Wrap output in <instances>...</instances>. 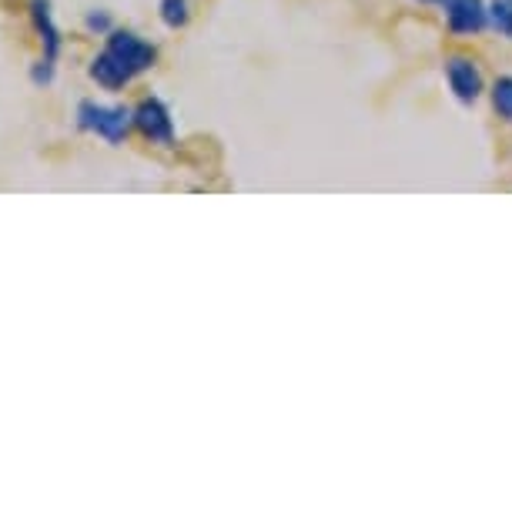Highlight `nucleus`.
<instances>
[{
  "label": "nucleus",
  "instance_id": "nucleus-1",
  "mask_svg": "<svg viewBox=\"0 0 512 512\" xmlns=\"http://www.w3.org/2000/svg\"><path fill=\"white\" fill-rule=\"evenodd\" d=\"M154 61H158L154 44L141 41L134 31H111L108 47L94 57L91 77L101 84L104 91H121L124 84H131L138 74L151 71Z\"/></svg>",
  "mask_w": 512,
  "mask_h": 512
},
{
  "label": "nucleus",
  "instance_id": "nucleus-2",
  "mask_svg": "<svg viewBox=\"0 0 512 512\" xmlns=\"http://www.w3.org/2000/svg\"><path fill=\"white\" fill-rule=\"evenodd\" d=\"M77 128L98 134V138H104L108 144H118L128 138V131L134 128V111L121 108V104L81 101L77 104Z\"/></svg>",
  "mask_w": 512,
  "mask_h": 512
},
{
  "label": "nucleus",
  "instance_id": "nucleus-3",
  "mask_svg": "<svg viewBox=\"0 0 512 512\" xmlns=\"http://www.w3.org/2000/svg\"><path fill=\"white\" fill-rule=\"evenodd\" d=\"M31 21H34V31L41 34V44H44V57L37 61L31 77H34V84H51L57 54H61V31H57V24H54L51 0H31Z\"/></svg>",
  "mask_w": 512,
  "mask_h": 512
},
{
  "label": "nucleus",
  "instance_id": "nucleus-4",
  "mask_svg": "<svg viewBox=\"0 0 512 512\" xmlns=\"http://www.w3.org/2000/svg\"><path fill=\"white\" fill-rule=\"evenodd\" d=\"M134 128L154 144H175V121H171V111L158 98H148L134 108Z\"/></svg>",
  "mask_w": 512,
  "mask_h": 512
},
{
  "label": "nucleus",
  "instance_id": "nucleus-5",
  "mask_svg": "<svg viewBox=\"0 0 512 512\" xmlns=\"http://www.w3.org/2000/svg\"><path fill=\"white\" fill-rule=\"evenodd\" d=\"M446 77H449V88L462 104H476L482 98V71L476 67V61L469 57H449L446 61Z\"/></svg>",
  "mask_w": 512,
  "mask_h": 512
},
{
  "label": "nucleus",
  "instance_id": "nucleus-6",
  "mask_svg": "<svg viewBox=\"0 0 512 512\" xmlns=\"http://www.w3.org/2000/svg\"><path fill=\"white\" fill-rule=\"evenodd\" d=\"M446 21L449 31L459 37L479 34L489 24V4L486 0H446Z\"/></svg>",
  "mask_w": 512,
  "mask_h": 512
},
{
  "label": "nucleus",
  "instance_id": "nucleus-7",
  "mask_svg": "<svg viewBox=\"0 0 512 512\" xmlns=\"http://www.w3.org/2000/svg\"><path fill=\"white\" fill-rule=\"evenodd\" d=\"M492 108L502 121L512 124V77H499L496 84H492Z\"/></svg>",
  "mask_w": 512,
  "mask_h": 512
},
{
  "label": "nucleus",
  "instance_id": "nucleus-8",
  "mask_svg": "<svg viewBox=\"0 0 512 512\" xmlns=\"http://www.w3.org/2000/svg\"><path fill=\"white\" fill-rule=\"evenodd\" d=\"M489 24L502 37H512V0H489Z\"/></svg>",
  "mask_w": 512,
  "mask_h": 512
},
{
  "label": "nucleus",
  "instance_id": "nucleus-9",
  "mask_svg": "<svg viewBox=\"0 0 512 512\" xmlns=\"http://www.w3.org/2000/svg\"><path fill=\"white\" fill-rule=\"evenodd\" d=\"M188 0H161V21L171 27V31H178V27L188 24Z\"/></svg>",
  "mask_w": 512,
  "mask_h": 512
},
{
  "label": "nucleus",
  "instance_id": "nucleus-10",
  "mask_svg": "<svg viewBox=\"0 0 512 512\" xmlns=\"http://www.w3.org/2000/svg\"><path fill=\"white\" fill-rule=\"evenodd\" d=\"M91 31H111V17L108 14H88Z\"/></svg>",
  "mask_w": 512,
  "mask_h": 512
},
{
  "label": "nucleus",
  "instance_id": "nucleus-11",
  "mask_svg": "<svg viewBox=\"0 0 512 512\" xmlns=\"http://www.w3.org/2000/svg\"><path fill=\"white\" fill-rule=\"evenodd\" d=\"M425 4H446V0H425Z\"/></svg>",
  "mask_w": 512,
  "mask_h": 512
}]
</instances>
